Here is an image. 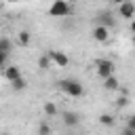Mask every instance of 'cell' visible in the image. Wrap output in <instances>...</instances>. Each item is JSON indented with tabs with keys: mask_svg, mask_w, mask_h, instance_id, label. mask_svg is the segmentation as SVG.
<instances>
[{
	"mask_svg": "<svg viewBox=\"0 0 135 135\" xmlns=\"http://www.w3.org/2000/svg\"><path fill=\"white\" fill-rule=\"evenodd\" d=\"M6 63H8V55L6 53H0V70H4Z\"/></svg>",
	"mask_w": 135,
	"mask_h": 135,
	"instance_id": "d6986e66",
	"label": "cell"
},
{
	"mask_svg": "<svg viewBox=\"0 0 135 135\" xmlns=\"http://www.w3.org/2000/svg\"><path fill=\"white\" fill-rule=\"evenodd\" d=\"M112 2H114V4H116V6H118V4H122V2H124V0H112Z\"/></svg>",
	"mask_w": 135,
	"mask_h": 135,
	"instance_id": "603a6c76",
	"label": "cell"
},
{
	"mask_svg": "<svg viewBox=\"0 0 135 135\" xmlns=\"http://www.w3.org/2000/svg\"><path fill=\"white\" fill-rule=\"evenodd\" d=\"M133 44H135V34H133Z\"/></svg>",
	"mask_w": 135,
	"mask_h": 135,
	"instance_id": "d4e9b609",
	"label": "cell"
},
{
	"mask_svg": "<svg viewBox=\"0 0 135 135\" xmlns=\"http://www.w3.org/2000/svg\"><path fill=\"white\" fill-rule=\"evenodd\" d=\"M124 105H129V97L127 95H118L116 97V108H124Z\"/></svg>",
	"mask_w": 135,
	"mask_h": 135,
	"instance_id": "ac0fdd59",
	"label": "cell"
},
{
	"mask_svg": "<svg viewBox=\"0 0 135 135\" xmlns=\"http://www.w3.org/2000/svg\"><path fill=\"white\" fill-rule=\"evenodd\" d=\"M38 68H40L42 72H46V70H51V68H53V61L49 59V55H44V57H40V59H38Z\"/></svg>",
	"mask_w": 135,
	"mask_h": 135,
	"instance_id": "4fadbf2b",
	"label": "cell"
},
{
	"mask_svg": "<svg viewBox=\"0 0 135 135\" xmlns=\"http://www.w3.org/2000/svg\"><path fill=\"white\" fill-rule=\"evenodd\" d=\"M17 42H19L21 46H27V44L32 42V34H30L27 30H21V32L17 34Z\"/></svg>",
	"mask_w": 135,
	"mask_h": 135,
	"instance_id": "30bf717a",
	"label": "cell"
},
{
	"mask_svg": "<svg viewBox=\"0 0 135 135\" xmlns=\"http://www.w3.org/2000/svg\"><path fill=\"white\" fill-rule=\"evenodd\" d=\"M46 55H49V59L53 61L55 68H68L70 65V57L65 53H61V51H49Z\"/></svg>",
	"mask_w": 135,
	"mask_h": 135,
	"instance_id": "277c9868",
	"label": "cell"
},
{
	"mask_svg": "<svg viewBox=\"0 0 135 135\" xmlns=\"http://www.w3.org/2000/svg\"><path fill=\"white\" fill-rule=\"evenodd\" d=\"M6 2H21V0H6Z\"/></svg>",
	"mask_w": 135,
	"mask_h": 135,
	"instance_id": "cb8c5ba5",
	"label": "cell"
},
{
	"mask_svg": "<svg viewBox=\"0 0 135 135\" xmlns=\"http://www.w3.org/2000/svg\"><path fill=\"white\" fill-rule=\"evenodd\" d=\"M95 19H97V25H105V27H112V25H114V17H112V13H108V11H99V13L95 15Z\"/></svg>",
	"mask_w": 135,
	"mask_h": 135,
	"instance_id": "52a82bcc",
	"label": "cell"
},
{
	"mask_svg": "<svg viewBox=\"0 0 135 135\" xmlns=\"http://www.w3.org/2000/svg\"><path fill=\"white\" fill-rule=\"evenodd\" d=\"M108 38H110V27H105V25H95L93 27V40L105 42Z\"/></svg>",
	"mask_w": 135,
	"mask_h": 135,
	"instance_id": "8992f818",
	"label": "cell"
},
{
	"mask_svg": "<svg viewBox=\"0 0 135 135\" xmlns=\"http://www.w3.org/2000/svg\"><path fill=\"white\" fill-rule=\"evenodd\" d=\"M59 89L68 95V97H80L84 93V86L80 84V80L76 78H65V80H59Z\"/></svg>",
	"mask_w": 135,
	"mask_h": 135,
	"instance_id": "6da1fadb",
	"label": "cell"
},
{
	"mask_svg": "<svg viewBox=\"0 0 135 135\" xmlns=\"http://www.w3.org/2000/svg\"><path fill=\"white\" fill-rule=\"evenodd\" d=\"M118 15H120L122 19H127V21L135 19V2H131V0H124L122 4H118Z\"/></svg>",
	"mask_w": 135,
	"mask_h": 135,
	"instance_id": "5b68a950",
	"label": "cell"
},
{
	"mask_svg": "<svg viewBox=\"0 0 135 135\" xmlns=\"http://www.w3.org/2000/svg\"><path fill=\"white\" fill-rule=\"evenodd\" d=\"M42 110H44V114H46V116H51V118H53V116H55V114H57V105H55V103H53V101H46V103H44V108H42Z\"/></svg>",
	"mask_w": 135,
	"mask_h": 135,
	"instance_id": "2e32d148",
	"label": "cell"
},
{
	"mask_svg": "<svg viewBox=\"0 0 135 135\" xmlns=\"http://www.w3.org/2000/svg\"><path fill=\"white\" fill-rule=\"evenodd\" d=\"M38 135H53L51 124H49V122H40V127H38Z\"/></svg>",
	"mask_w": 135,
	"mask_h": 135,
	"instance_id": "e0dca14e",
	"label": "cell"
},
{
	"mask_svg": "<svg viewBox=\"0 0 135 135\" xmlns=\"http://www.w3.org/2000/svg\"><path fill=\"white\" fill-rule=\"evenodd\" d=\"M11 51H13V42H11L8 38L0 36V53H6V55H11Z\"/></svg>",
	"mask_w": 135,
	"mask_h": 135,
	"instance_id": "7c38bea8",
	"label": "cell"
},
{
	"mask_svg": "<svg viewBox=\"0 0 135 135\" xmlns=\"http://www.w3.org/2000/svg\"><path fill=\"white\" fill-rule=\"evenodd\" d=\"M78 122H80V116H78L76 112H70V110H68V112H63V124H65V127H70V129H72V127H76Z\"/></svg>",
	"mask_w": 135,
	"mask_h": 135,
	"instance_id": "9c48e42d",
	"label": "cell"
},
{
	"mask_svg": "<svg viewBox=\"0 0 135 135\" xmlns=\"http://www.w3.org/2000/svg\"><path fill=\"white\" fill-rule=\"evenodd\" d=\"M131 32L135 34V19H131Z\"/></svg>",
	"mask_w": 135,
	"mask_h": 135,
	"instance_id": "7402d4cb",
	"label": "cell"
},
{
	"mask_svg": "<svg viewBox=\"0 0 135 135\" xmlns=\"http://www.w3.org/2000/svg\"><path fill=\"white\" fill-rule=\"evenodd\" d=\"M0 135H11V133H0Z\"/></svg>",
	"mask_w": 135,
	"mask_h": 135,
	"instance_id": "484cf974",
	"label": "cell"
},
{
	"mask_svg": "<svg viewBox=\"0 0 135 135\" xmlns=\"http://www.w3.org/2000/svg\"><path fill=\"white\" fill-rule=\"evenodd\" d=\"M11 86H13L15 91H23V89L27 86V80H25L23 76H19V78H15V80L11 82Z\"/></svg>",
	"mask_w": 135,
	"mask_h": 135,
	"instance_id": "5bb4252c",
	"label": "cell"
},
{
	"mask_svg": "<svg viewBox=\"0 0 135 135\" xmlns=\"http://www.w3.org/2000/svg\"><path fill=\"white\" fill-rule=\"evenodd\" d=\"M114 122H116V118L112 114H101L99 116V124H103V127H112Z\"/></svg>",
	"mask_w": 135,
	"mask_h": 135,
	"instance_id": "9a60e30c",
	"label": "cell"
},
{
	"mask_svg": "<svg viewBox=\"0 0 135 135\" xmlns=\"http://www.w3.org/2000/svg\"><path fill=\"white\" fill-rule=\"evenodd\" d=\"M122 135H135V131L129 129V127H124V129H122Z\"/></svg>",
	"mask_w": 135,
	"mask_h": 135,
	"instance_id": "44dd1931",
	"label": "cell"
},
{
	"mask_svg": "<svg viewBox=\"0 0 135 135\" xmlns=\"http://www.w3.org/2000/svg\"><path fill=\"white\" fill-rule=\"evenodd\" d=\"M103 86L108 89V91H118V78L112 74V76H108V78H103Z\"/></svg>",
	"mask_w": 135,
	"mask_h": 135,
	"instance_id": "8fae6325",
	"label": "cell"
},
{
	"mask_svg": "<svg viewBox=\"0 0 135 135\" xmlns=\"http://www.w3.org/2000/svg\"><path fill=\"white\" fill-rule=\"evenodd\" d=\"M49 15L51 17H68L70 15L68 0H53V4L49 6Z\"/></svg>",
	"mask_w": 135,
	"mask_h": 135,
	"instance_id": "3957f363",
	"label": "cell"
},
{
	"mask_svg": "<svg viewBox=\"0 0 135 135\" xmlns=\"http://www.w3.org/2000/svg\"><path fill=\"white\" fill-rule=\"evenodd\" d=\"M95 70H97V76L103 80V78H108V76L114 74L116 63H114L112 59H97V61H95Z\"/></svg>",
	"mask_w": 135,
	"mask_h": 135,
	"instance_id": "7a4b0ae2",
	"label": "cell"
},
{
	"mask_svg": "<svg viewBox=\"0 0 135 135\" xmlns=\"http://www.w3.org/2000/svg\"><path fill=\"white\" fill-rule=\"evenodd\" d=\"M127 127L135 131V116H129V118H127Z\"/></svg>",
	"mask_w": 135,
	"mask_h": 135,
	"instance_id": "ffe728a7",
	"label": "cell"
},
{
	"mask_svg": "<svg viewBox=\"0 0 135 135\" xmlns=\"http://www.w3.org/2000/svg\"><path fill=\"white\" fill-rule=\"evenodd\" d=\"M21 76V68L19 65H6L4 68V78L8 80V82H13L15 78H19Z\"/></svg>",
	"mask_w": 135,
	"mask_h": 135,
	"instance_id": "ba28073f",
	"label": "cell"
}]
</instances>
